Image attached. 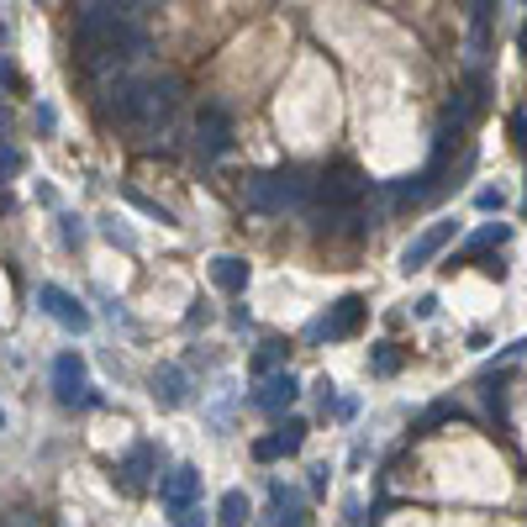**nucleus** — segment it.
Here are the masks:
<instances>
[{
	"label": "nucleus",
	"mask_w": 527,
	"mask_h": 527,
	"mask_svg": "<svg viewBox=\"0 0 527 527\" xmlns=\"http://www.w3.org/2000/svg\"><path fill=\"white\" fill-rule=\"evenodd\" d=\"M275 364H280V343H264V353L253 358V369L264 375V369H275Z\"/></svg>",
	"instance_id": "18"
},
{
	"label": "nucleus",
	"mask_w": 527,
	"mask_h": 527,
	"mask_svg": "<svg viewBox=\"0 0 527 527\" xmlns=\"http://www.w3.org/2000/svg\"><path fill=\"white\" fill-rule=\"evenodd\" d=\"M217 523H222V527H243V523H248V496H243V490H227V496H222Z\"/></svg>",
	"instance_id": "12"
},
{
	"label": "nucleus",
	"mask_w": 527,
	"mask_h": 527,
	"mask_svg": "<svg viewBox=\"0 0 527 527\" xmlns=\"http://www.w3.org/2000/svg\"><path fill=\"white\" fill-rule=\"evenodd\" d=\"M301 438H306V427H301V422H285V427L275 432V443H280V454H295V449H301Z\"/></svg>",
	"instance_id": "17"
},
{
	"label": "nucleus",
	"mask_w": 527,
	"mask_h": 527,
	"mask_svg": "<svg viewBox=\"0 0 527 527\" xmlns=\"http://www.w3.org/2000/svg\"><path fill=\"white\" fill-rule=\"evenodd\" d=\"M369 369H375V375H396V369H401V349H396V343H380V349L369 353Z\"/></svg>",
	"instance_id": "16"
},
{
	"label": "nucleus",
	"mask_w": 527,
	"mask_h": 527,
	"mask_svg": "<svg viewBox=\"0 0 527 527\" xmlns=\"http://www.w3.org/2000/svg\"><path fill=\"white\" fill-rule=\"evenodd\" d=\"M364 190H369V179L358 175V169H327V175L317 179V195L327 206H358Z\"/></svg>",
	"instance_id": "4"
},
{
	"label": "nucleus",
	"mask_w": 527,
	"mask_h": 527,
	"mask_svg": "<svg viewBox=\"0 0 527 527\" xmlns=\"http://www.w3.org/2000/svg\"><path fill=\"white\" fill-rule=\"evenodd\" d=\"M517 54L527 59V21H523V32H517Z\"/></svg>",
	"instance_id": "25"
},
{
	"label": "nucleus",
	"mask_w": 527,
	"mask_h": 527,
	"mask_svg": "<svg viewBox=\"0 0 527 527\" xmlns=\"http://www.w3.org/2000/svg\"><path fill=\"white\" fill-rule=\"evenodd\" d=\"M523 5H527V0H523Z\"/></svg>",
	"instance_id": "28"
},
{
	"label": "nucleus",
	"mask_w": 527,
	"mask_h": 527,
	"mask_svg": "<svg viewBox=\"0 0 527 527\" xmlns=\"http://www.w3.org/2000/svg\"><path fill=\"white\" fill-rule=\"evenodd\" d=\"M506 237H512V227H506V222H490V227H480V233L469 237L465 253H480V248H501Z\"/></svg>",
	"instance_id": "14"
},
{
	"label": "nucleus",
	"mask_w": 527,
	"mask_h": 527,
	"mask_svg": "<svg viewBox=\"0 0 527 527\" xmlns=\"http://www.w3.org/2000/svg\"><path fill=\"white\" fill-rule=\"evenodd\" d=\"M0 85H5V90H21V79H16V69H11V63H0Z\"/></svg>",
	"instance_id": "22"
},
{
	"label": "nucleus",
	"mask_w": 527,
	"mask_h": 527,
	"mask_svg": "<svg viewBox=\"0 0 527 527\" xmlns=\"http://www.w3.org/2000/svg\"><path fill=\"white\" fill-rule=\"evenodd\" d=\"M227 143H233V117H227L222 106H201V121H195V148H201L206 159H217V153H227Z\"/></svg>",
	"instance_id": "3"
},
{
	"label": "nucleus",
	"mask_w": 527,
	"mask_h": 527,
	"mask_svg": "<svg viewBox=\"0 0 527 527\" xmlns=\"http://www.w3.org/2000/svg\"><path fill=\"white\" fill-rule=\"evenodd\" d=\"M364 295H343L338 306H333V317H322L317 327H311V338H327V343H343V338H353L358 327H364Z\"/></svg>",
	"instance_id": "2"
},
{
	"label": "nucleus",
	"mask_w": 527,
	"mask_h": 527,
	"mask_svg": "<svg viewBox=\"0 0 527 527\" xmlns=\"http://www.w3.org/2000/svg\"><path fill=\"white\" fill-rule=\"evenodd\" d=\"M0 427H5V411H0Z\"/></svg>",
	"instance_id": "26"
},
{
	"label": "nucleus",
	"mask_w": 527,
	"mask_h": 527,
	"mask_svg": "<svg viewBox=\"0 0 527 527\" xmlns=\"http://www.w3.org/2000/svg\"><path fill=\"white\" fill-rule=\"evenodd\" d=\"M449 237H454V222H438V227H427V233H422V237L407 248V253H401V269H407V275H411V269H427V264H432V259L449 248Z\"/></svg>",
	"instance_id": "5"
},
{
	"label": "nucleus",
	"mask_w": 527,
	"mask_h": 527,
	"mask_svg": "<svg viewBox=\"0 0 527 527\" xmlns=\"http://www.w3.org/2000/svg\"><path fill=\"white\" fill-rule=\"evenodd\" d=\"M416 317H422V322L438 317V295H422V301H416Z\"/></svg>",
	"instance_id": "21"
},
{
	"label": "nucleus",
	"mask_w": 527,
	"mask_h": 527,
	"mask_svg": "<svg viewBox=\"0 0 527 527\" xmlns=\"http://www.w3.org/2000/svg\"><path fill=\"white\" fill-rule=\"evenodd\" d=\"M295 396H301L295 375H275V380H269V385L259 391V407H264V411H285V407L295 401Z\"/></svg>",
	"instance_id": "11"
},
{
	"label": "nucleus",
	"mask_w": 527,
	"mask_h": 527,
	"mask_svg": "<svg viewBox=\"0 0 527 527\" xmlns=\"http://www.w3.org/2000/svg\"><path fill=\"white\" fill-rule=\"evenodd\" d=\"M153 465H159V454H153L148 443H137V449H132V454H127V459L117 465V480H121V490H132V496H137V490L148 485V469H153Z\"/></svg>",
	"instance_id": "7"
},
{
	"label": "nucleus",
	"mask_w": 527,
	"mask_h": 527,
	"mask_svg": "<svg viewBox=\"0 0 527 527\" xmlns=\"http://www.w3.org/2000/svg\"><path fill=\"white\" fill-rule=\"evenodd\" d=\"M523 211H527V201H523Z\"/></svg>",
	"instance_id": "27"
},
{
	"label": "nucleus",
	"mask_w": 527,
	"mask_h": 527,
	"mask_svg": "<svg viewBox=\"0 0 527 527\" xmlns=\"http://www.w3.org/2000/svg\"><path fill=\"white\" fill-rule=\"evenodd\" d=\"M474 206H480V211H501L506 201H501V190H480V195H474Z\"/></svg>",
	"instance_id": "20"
},
{
	"label": "nucleus",
	"mask_w": 527,
	"mask_h": 527,
	"mask_svg": "<svg viewBox=\"0 0 527 527\" xmlns=\"http://www.w3.org/2000/svg\"><path fill=\"white\" fill-rule=\"evenodd\" d=\"M512 132H517V148L527 153V106H517V111H512Z\"/></svg>",
	"instance_id": "19"
},
{
	"label": "nucleus",
	"mask_w": 527,
	"mask_h": 527,
	"mask_svg": "<svg viewBox=\"0 0 527 527\" xmlns=\"http://www.w3.org/2000/svg\"><path fill=\"white\" fill-rule=\"evenodd\" d=\"M517 353H527V338H517V343L506 349V358H517Z\"/></svg>",
	"instance_id": "24"
},
{
	"label": "nucleus",
	"mask_w": 527,
	"mask_h": 527,
	"mask_svg": "<svg viewBox=\"0 0 527 527\" xmlns=\"http://www.w3.org/2000/svg\"><path fill=\"white\" fill-rule=\"evenodd\" d=\"M195 490H201V474H195V469L190 465H179L175 474H169V480H164V485H159V496H164V506H169V512H190V501H195Z\"/></svg>",
	"instance_id": "6"
},
{
	"label": "nucleus",
	"mask_w": 527,
	"mask_h": 527,
	"mask_svg": "<svg viewBox=\"0 0 527 527\" xmlns=\"http://www.w3.org/2000/svg\"><path fill=\"white\" fill-rule=\"evenodd\" d=\"M159 396H164V407H179V401H185V375H179V369H159Z\"/></svg>",
	"instance_id": "15"
},
{
	"label": "nucleus",
	"mask_w": 527,
	"mask_h": 527,
	"mask_svg": "<svg viewBox=\"0 0 527 527\" xmlns=\"http://www.w3.org/2000/svg\"><path fill=\"white\" fill-rule=\"evenodd\" d=\"M43 306H48V311L59 317L63 327H74V333H85V327H90V311H85L79 301H69L59 285H48V291H43Z\"/></svg>",
	"instance_id": "9"
},
{
	"label": "nucleus",
	"mask_w": 527,
	"mask_h": 527,
	"mask_svg": "<svg viewBox=\"0 0 527 527\" xmlns=\"http://www.w3.org/2000/svg\"><path fill=\"white\" fill-rule=\"evenodd\" d=\"M211 285H217V291H227V295H237L243 285H248V264H243V259H233V253L211 259Z\"/></svg>",
	"instance_id": "10"
},
{
	"label": "nucleus",
	"mask_w": 527,
	"mask_h": 527,
	"mask_svg": "<svg viewBox=\"0 0 527 527\" xmlns=\"http://www.w3.org/2000/svg\"><path fill=\"white\" fill-rule=\"evenodd\" d=\"M179 527H206V517L201 512H179Z\"/></svg>",
	"instance_id": "23"
},
{
	"label": "nucleus",
	"mask_w": 527,
	"mask_h": 527,
	"mask_svg": "<svg viewBox=\"0 0 527 527\" xmlns=\"http://www.w3.org/2000/svg\"><path fill=\"white\" fill-rule=\"evenodd\" d=\"M243 195H248V206L253 211H295L301 201H306V179L301 175H248L243 179Z\"/></svg>",
	"instance_id": "1"
},
{
	"label": "nucleus",
	"mask_w": 527,
	"mask_h": 527,
	"mask_svg": "<svg viewBox=\"0 0 527 527\" xmlns=\"http://www.w3.org/2000/svg\"><path fill=\"white\" fill-rule=\"evenodd\" d=\"M449 416H454V407H449V401H438V407H427L422 416H416V422H411V438H427V432H432V427H443Z\"/></svg>",
	"instance_id": "13"
},
{
	"label": "nucleus",
	"mask_w": 527,
	"mask_h": 527,
	"mask_svg": "<svg viewBox=\"0 0 527 527\" xmlns=\"http://www.w3.org/2000/svg\"><path fill=\"white\" fill-rule=\"evenodd\" d=\"M79 380H85V364H79L74 353H63L59 364H54V385H59V401H95L90 391H79Z\"/></svg>",
	"instance_id": "8"
}]
</instances>
